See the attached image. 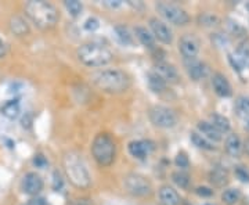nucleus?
Wrapping results in <instances>:
<instances>
[{
  "label": "nucleus",
  "instance_id": "49530a36",
  "mask_svg": "<svg viewBox=\"0 0 249 205\" xmlns=\"http://www.w3.org/2000/svg\"><path fill=\"white\" fill-rule=\"evenodd\" d=\"M245 9L249 11V3H247V4H245Z\"/></svg>",
  "mask_w": 249,
  "mask_h": 205
},
{
  "label": "nucleus",
  "instance_id": "0eeeda50",
  "mask_svg": "<svg viewBox=\"0 0 249 205\" xmlns=\"http://www.w3.org/2000/svg\"><path fill=\"white\" fill-rule=\"evenodd\" d=\"M123 186L125 190L133 197H148L152 193V185L148 177L136 172L128 173L123 177Z\"/></svg>",
  "mask_w": 249,
  "mask_h": 205
},
{
  "label": "nucleus",
  "instance_id": "4be33fe9",
  "mask_svg": "<svg viewBox=\"0 0 249 205\" xmlns=\"http://www.w3.org/2000/svg\"><path fill=\"white\" fill-rule=\"evenodd\" d=\"M0 112H1L3 117H6L7 119H10V121H14V119H17V118L20 117V103L17 100H9V101H6L1 106Z\"/></svg>",
  "mask_w": 249,
  "mask_h": 205
},
{
  "label": "nucleus",
  "instance_id": "412c9836",
  "mask_svg": "<svg viewBox=\"0 0 249 205\" xmlns=\"http://www.w3.org/2000/svg\"><path fill=\"white\" fill-rule=\"evenodd\" d=\"M136 38L139 39V42L147 49H155V38L151 33V31H148L146 27H136L134 30Z\"/></svg>",
  "mask_w": 249,
  "mask_h": 205
},
{
  "label": "nucleus",
  "instance_id": "6e6552de",
  "mask_svg": "<svg viewBox=\"0 0 249 205\" xmlns=\"http://www.w3.org/2000/svg\"><path fill=\"white\" fill-rule=\"evenodd\" d=\"M148 118L151 124L160 129H172L177 125V115L169 107L165 106H154L149 108Z\"/></svg>",
  "mask_w": 249,
  "mask_h": 205
},
{
  "label": "nucleus",
  "instance_id": "1a4fd4ad",
  "mask_svg": "<svg viewBox=\"0 0 249 205\" xmlns=\"http://www.w3.org/2000/svg\"><path fill=\"white\" fill-rule=\"evenodd\" d=\"M201 45L199 39L194 33H184L179 40V51L183 56L184 61L186 60H194L198 56Z\"/></svg>",
  "mask_w": 249,
  "mask_h": 205
},
{
  "label": "nucleus",
  "instance_id": "2eb2a0df",
  "mask_svg": "<svg viewBox=\"0 0 249 205\" xmlns=\"http://www.w3.org/2000/svg\"><path fill=\"white\" fill-rule=\"evenodd\" d=\"M224 148H226V153L230 157L239 158L241 154H242V150H244V143H242L241 137L237 133H230L229 136L226 137Z\"/></svg>",
  "mask_w": 249,
  "mask_h": 205
},
{
  "label": "nucleus",
  "instance_id": "f8f14e48",
  "mask_svg": "<svg viewBox=\"0 0 249 205\" xmlns=\"http://www.w3.org/2000/svg\"><path fill=\"white\" fill-rule=\"evenodd\" d=\"M161 78L163 79L166 83H177L180 80V75L177 72V69L175 65H172L169 63H165V61H160L155 69H154Z\"/></svg>",
  "mask_w": 249,
  "mask_h": 205
},
{
  "label": "nucleus",
  "instance_id": "2f4dec72",
  "mask_svg": "<svg viewBox=\"0 0 249 205\" xmlns=\"http://www.w3.org/2000/svg\"><path fill=\"white\" fill-rule=\"evenodd\" d=\"M64 6H65L67 11L70 13L71 17H73V18H78L82 14V10H83L82 3L78 0H67V1H64Z\"/></svg>",
  "mask_w": 249,
  "mask_h": 205
},
{
  "label": "nucleus",
  "instance_id": "393cba45",
  "mask_svg": "<svg viewBox=\"0 0 249 205\" xmlns=\"http://www.w3.org/2000/svg\"><path fill=\"white\" fill-rule=\"evenodd\" d=\"M210 124L213 125V126L216 127L219 132L221 133H227L230 132V121L229 118L224 117V115H221V114H218V112H213L212 115H210Z\"/></svg>",
  "mask_w": 249,
  "mask_h": 205
},
{
  "label": "nucleus",
  "instance_id": "7c9ffc66",
  "mask_svg": "<svg viewBox=\"0 0 249 205\" xmlns=\"http://www.w3.org/2000/svg\"><path fill=\"white\" fill-rule=\"evenodd\" d=\"M172 182L180 189L186 190V189H189L190 186V176L183 171H176V172L172 173Z\"/></svg>",
  "mask_w": 249,
  "mask_h": 205
},
{
  "label": "nucleus",
  "instance_id": "dca6fc26",
  "mask_svg": "<svg viewBox=\"0 0 249 205\" xmlns=\"http://www.w3.org/2000/svg\"><path fill=\"white\" fill-rule=\"evenodd\" d=\"M209 182L218 189H224L230 182L229 171L223 166L213 168L209 172Z\"/></svg>",
  "mask_w": 249,
  "mask_h": 205
},
{
  "label": "nucleus",
  "instance_id": "ea45409f",
  "mask_svg": "<svg viewBox=\"0 0 249 205\" xmlns=\"http://www.w3.org/2000/svg\"><path fill=\"white\" fill-rule=\"evenodd\" d=\"M25 205H47V204H46L44 198H42V197H36V198H32V200L28 201Z\"/></svg>",
  "mask_w": 249,
  "mask_h": 205
},
{
  "label": "nucleus",
  "instance_id": "9d476101",
  "mask_svg": "<svg viewBox=\"0 0 249 205\" xmlns=\"http://www.w3.org/2000/svg\"><path fill=\"white\" fill-rule=\"evenodd\" d=\"M149 30H151V33L154 35V38L160 40L161 43L170 45L173 42V32L165 21L160 20L157 17L149 18Z\"/></svg>",
  "mask_w": 249,
  "mask_h": 205
},
{
  "label": "nucleus",
  "instance_id": "473e14b6",
  "mask_svg": "<svg viewBox=\"0 0 249 205\" xmlns=\"http://www.w3.org/2000/svg\"><path fill=\"white\" fill-rule=\"evenodd\" d=\"M175 164H176V166L177 168H180V169H186V168H189L190 166V159L189 157H187V154L186 153H179L177 156H176V158H175Z\"/></svg>",
  "mask_w": 249,
  "mask_h": 205
},
{
  "label": "nucleus",
  "instance_id": "e433bc0d",
  "mask_svg": "<svg viewBox=\"0 0 249 205\" xmlns=\"http://www.w3.org/2000/svg\"><path fill=\"white\" fill-rule=\"evenodd\" d=\"M53 189L56 190V191H59L60 190L61 187H62V179H61V175H60V172L59 171H54V173H53Z\"/></svg>",
  "mask_w": 249,
  "mask_h": 205
},
{
  "label": "nucleus",
  "instance_id": "79ce46f5",
  "mask_svg": "<svg viewBox=\"0 0 249 205\" xmlns=\"http://www.w3.org/2000/svg\"><path fill=\"white\" fill-rule=\"evenodd\" d=\"M129 6H132V7H133V9H134V10H141V9H143V7H144V6H143V3H134V1H129Z\"/></svg>",
  "mask_w": 249,
  "mask_h": 205
},
{
  "label": "nucleus",
  "instance_id": "39448f33",
  "mask_svg": "<svg viewBox=\"0 0 249 205\" xmlns=\"http://www.w3.org/2000/svg\"><path fill=\"white\" fill-rule=\"evenodd\" d=\"M91 156L100 166H110L115 161L117 146L112 137L107 133H100L93 139Z\"/></svg>",
  "mask_w": 249,
  "mask_h": 205
},
{
  "label": "nucleus",
  "instance_id": "20e7f679",
  "mask_svg": "<svg viewBox=\"0 0 249 205\" xmlns=\"http://www.w3.org/2000/svg\"><path fill=\"white\" fill-rule=\"evenodd\" d=\"M76 57L80 63L90 68H99L110 64L114 60V53L105 45L99 42H88L80 45L76 50Z\"/></svg>",
  "mask_w": 249,
  "mask_h": 205
},
{
  "label": "nucleus",
  "instance_id": "4c0bfd02",
  "mask_svg": "<svg viewBox=\"0 0 249 205\" xmlns=\"http://www.w3.org/2000/svg\"><path fill=\"white\" fill-rule=\"evenodd\" d=\"M195 193H197L199 197H210V195H213V190L209 189V187L202 186V187H197V189H195Z\"/></svg>",
  "mask_w": 249,
  "mask_h": 205
},
{
  "label": "nucleus",
  "instance_id": "bb28decb",
  "mask_svg": "<svg viewBox=\"0 0 249 205\" xmlns=\"http://www.w3.org/2000/svg\"><path fill=\"white\" fill-rule=\"evenodd\" d=\"M220 22L221 20L219 16H216L213 13H201L198 16V24L204 28H215Z\"/></svg>",
  "mask_w": 249,
  "mask_h": 205
},
{
  "label": "nucleus",
  "instance_id": "c85d7f7f",
  "mask_svg": "<svg viewBox=\"0 0 249 205\" xmlns=\"http://www.w3.org/2000/svg\"><path fill=\"white\" fill-rule=\"evenodd\" d=\"M115 33H117V38L119 40L122 45L125 46H133L134 39H133V35L130 33V31L125 27V25H118L114 28Z\"/></svg>",
  "mask_w": 249,
  "mask_h": 205
},
{
  "label": "nucleus",
  "instance_id": "cd10ccee",
  "mask_svg": "<svg viewBox=\"0 0 249 205\" xmlns=\"http://www.w3.org/2000/svg\"><path fill=\"white\" fill-rule=\"evenodd\" d=\"M191 142L194 143V146H197L201 150H206V151H212L215 150V143H212L206 137H204L198 132H191Z\"/></svg>",
  "mask_w": 249,
  "mask_h": 205
},
{
  "label": "nucleus",
  "instance_id": "72a5a7b5",
  "mask_svg": "<svg viewBox=\"0 0 249 205\" xmlns=\"http://www.w3.org/2000/svg\"><path fill=\"white\" fill-rule=\"evenodd\" d=\"M229 31L231 35H234V36H244L245 35V30H244V27H241L237 21H229Z\"/></svg>",
  "mask_w": 249,
  "mask_h": 205
},
{
  "label": "nucleus",
  "instance_id": "a211bd4d",
  "mask_svg": "<svg viewBox=\"0 0 249 205\" xmlns=\"http://www.w3.org/2000/svg\"><path fill=\"white\" fill-rule=\"evenodd\" d=\"M158 195H160V201L162 205H180L181 203L179 193L168 185L161 187Z\"/></svg>",
  "mask_w": 249,
  "mask_h": 205
},
{
  "label": "nucleus",
  "instance_id": "f704fd0d",
  "mask_svg": "<svg viewBox=\"0 0 249 205\" xmlns=\"http://www.w3.org/2000/svg\"><path fill=\"white\" fill-rule=\"evenodd\" d=\"M235 176L238 177L241 182L249 183V171L245 166H235Z\"/></svg>",
  "mask_w": 249,
  "mask_h": 205
},
{
  "label": "nucleus",
  "instance_id": "de8ad7c7",
  "mask_svg": "<svg viewBox=\"0 0 249 205\" xmlns=\"http://www.w3.org/2000/svg\"><path fill=\"white\" fill-rule=\"evenodd\" d=\"M205 205H209V204H205Z\"/></svg>",
  "mask_w": 249,
  "mask_h": 205
},
{
  "label": "nucleus",
  "instance_id": "58836bf2",
  "mask_svg": "<svg viewBox=\"0 0 249 205\" xmlns=\"http://www.w3.org/2000/svg\"><path fill=\"white\" fill-rule=\"evenodd\" d=\"M33 164L38 166V168H43V166L47 165V159L42 156V154H38V156H35V158H33Z\"/></svg>",
  "mask_w": 249,
  "mask_h": 205
},
{
  "label": "nucleus",
  "instance_id": "f3484780",
  "mask_svg": "<svg viewBox=\"0 0 249 205\" xmlns=\"http://www.w3.org/2000/svg\"><path fill=\"white\" fill-rule=\"evenodd\" d=\"M197 129H198V133H201L204 137H206L212 143L221 142V139H223V133L213 126L209 121H201V122H198Z\"/></svg>",
  "mask_w": 249,
  "mask_h": 205
},
{
  "label": "nucleus",
  "instance_id": "aec40b11",
  "mask_svg": "<svg viewBox=\"0 0 249 205\" xmlns=\"http://www.w3.org/2000/svg\"><path fill=\"white\" fill-rule=\"evenodd\" d=\"M129 154L137 159H146L148 156V143L144 140H133L128 144Z\"/></svg>",
  "mask_w": 249,
  "mask_h": 205
},
{
  "label": "nucleus",
  "instance_id": "4468645a",
  "mask_svg": "<svg viewBox=\"0 0 249 205\" xmlns=\"http://www.w3.org/2000/svg\"><path fill=\"white\" fill-rule=\"evenodd\" d=\"M184 65H186V71H187L189 77L192 80H201L208 72V67L197 59L186 60Z\"/></svg>",
  "mask_w": 249,
  "mask_h": 205
},
{
  "label": "nucleus",
  "instance_id": "5701e85b",
  "mask_svg": "<svg viewBox=\"0 0 249 205\" xmlns=\"http://www.w3.org/2000/svg\"><path fill=\"white\" fill-rule=\"evenodd\" d=\"M10 31L17 36H25L29 33V25L20 16H14L10 20Z\"/></svg>",
  "mask_w": 249,
  "mask_h": 205
},
{
  "label": "nucleus",
  "instance_id": "f03ea898",
  "mask_svg": "<svg viewBox=\"0 0 249 205\" xmlns=\"http://www.w3.org/2000/svg\"><path fill=\"white\" fill-rule=\"evenodd\" d=\"M25 14L40 30H50L60 20L59 10L51 3L43 0L28 1L25 4Z\"/></svg>",
  "mask_w": 249,
  "mask_h": 205
},
{
  "label": "nucleus",
  "instance_id": "c756f323",
  "mask_svg": "<svg viewBox=\"0 0 249 205\" xmlns=\"http://www.w3.org/2000/svg\"><path fill=\"white\" fill-rule=\"evenodd\" d=\"M241 200V191L238 189H226L221 193V201L226 205H237Z\"/></svg>",
  "mask_w": 249,
  "mask_h": 205
},
{
  "label": "nucleus",
  "instance_id": "f257e3e1",
  "mask_svg": "<svg viewBox=\"0 0 249 205\" xmlns=\"http://www.w3.org/2000/svg\"><path fill=\"white\" fill-rule=\"evenodd\" d=\"M94 86L104 93L119 95L130 88V77L119 68L100 69L91 75Z\"/></svg>",
  "mask_w": 249,
  "mask_h": 205
},
{
  "label": "nucleus",
  "instance_id": "6ab92c4d",
  "mask_svg": "<svg viewBox=\"0 0 249 205\" xmlns=\"http://www.w3.org/2000/svg\"><path fill=\"white\" fill-rule=\"evenodd\" d=\"M231 59L235 60V65L241 68H249V42L244 40L238 45V47L235 49L234 57Z\"/></svg>",
  "mask_w": 249,
  "mask_h": 205
},
{
  "label": "nucleus",
  "instance_id": "a19ab883",
  "mask_svg": "<svg viewBox=\"0 0 249 205\" xmlns=\"http://www.w3.org/2000/svg\"><path fill=\"white\" fill-rule=\"evenodd\" d=\"M104 4L111 7V9H118L122 4V1H119V0H107V1H104Z\"/></svg>",
  "mask_w": 249,
  "mask_h": 205
},
{
  "label": "nucleus",
  "instance_id": "a878e982",
  "mask_svg": "<svg viewBox=\"0 0 249 205\" xmlns=\"http://www.w3.org/2000/svg\"><path fill=\"white\" fill-rule=\"evenodd\" d=\"M234 111L239 118L245 119L249 117V96H238L234 103Z\"/></svg>",
  "mask_w": 249,
  "mask_h": 205
},
{
  "label": "nucleus",
  "instance_id": "b1692460",
  "mask_svg": "<svg viewBox=\"0 0 249 205\" xmlns=\"http://www.w3.org/2000/svg\"><path fill=\"white\" fill-rule=\"evenodd\" d=\"M147 82H148L149 89H151L152 92H155V93L163 92V90L166 89V86H168V83L161 78L155 71H149L148 74H147Z\"/></svg>",
  "mask_w": 249,
  "mask_h": 205
},
{
  "label": "nucleus",
  "instance_id": "a18cd8bd",
  "mask_svg": "<svg viewBox=\"0 0 249 205\" xmlns=\"http://www.w3.org/2000/svg\"><path fill=\"white\" fill-rule=\"evenodd\" d=\"M244 129H245V130H248V132H249V117L244 119Z\"/></svg>",
  "mask_w": 249,
  "mask_h": 205
},
{
  "label": "nucleus",
  "instance_id": "c9c22d12",
  "mask_svg": "<svg viewBox=\"0 0 249 205\" xmlns=\"http://www.w3.org/2000/svg\"><path fill=\"white\" fill-rule=\"evenodd\" d=\"M83 28L86 31H89V32H94V31H97L100 28V21L97 18H94V17H90V18L86 20Z\"/></svg>",
  "mask_w": 249,
  "mask_h": 205
},
{
  "label": "nucleus",
  "instance_id": "37998d69",
  "mask_svg": "<svg viewBox=\"0 0 249 205\" xmlns=\"http://www.w3.org/2000/svg\"><path fill=\"white\" fill-rule=\"evenodd\" d=\"M6 54V45H4V42L0 39V59L3 57Z\"/></svg>",
  "mask_w": 249,
  "mask_h": 205
},
{
  "label": "nucleus",
  "instance_id": "c03bdc74",
  "mask_svg": "<svg viewBox=\"0 0 249 205\" xmlns=\"http://www.w3.org/2000/svg\"><path fill=\"white\" fill-rule=\"evenodd\" d=\"M244 150H245V153L249 156V137L245 140V143H244Z\"/></svg>",
  "mask_w": 249,
  "mask_h": 205
},
{
  "label": "nucleus",
  "instance_id": "ddd939ff",
  "mask_svg": "<svg viewBox=\"0 0 249 205\" xmlns=\"http://www.w3.org/2000/svg\"><path fill=\"white\" fill-rule=\"evenodd\" d=\"M212 86H213L215 93L218 96H220V97H230L233 95V89H231L229 79L226 78L223 74H220V72L213 74V77H212Z\"/></svg>",
  "mask_w": 249,
  "mask_h": 205
},
{
  "label": "nucleus",
  "instance_id": "9b49d317",
  "mask_svg": "<svg viewBox=\"0 0 249 205\" xmlns=\"http://www.w3.org/2000/svg\"><path fill=\"white\" fill-rule=\"evenodd\" d=\"M21 189L25 194L38 195L43 189V179L36 172H28L22 179Z\"/></svg>",
  "mask_w": 249,
  "mask_h": 205
},
{
  "label": "nucleus",
  "instance_id": "423d86ee",
  "mask_svg": "<svg viewBox=\"0 0 249 205\" xmlns=\"http://www.w3.org/2000/svg\"><path fill=\"white\" fill-rule=\"evenodd\" d=\"M155 7L161 17L169 24H173L176 27H184L190 22L189 13L173 3L160 1V3H157Z\"/></svg>",
  "mask_w": 249,
  "mask_h": 205
},
{
  "label": "nucleus",
  "instance_id": "7ed1b4c3",
  "mask_svg": "<svg viewBox=\"0 0 249 205\" xmlns=\"http://www.w3.org/2000/svg\"><path fill=\"white\" fill-rule=\"evenodd\" d=\"M62 165L71 185L75 186L76 189H88L91 185V177L88 171V166L79 153L76 151L65 153L62 158Z\"/></svg>",
  "mask_w": 249,
  "mask_h": 205
}]
</instances>
